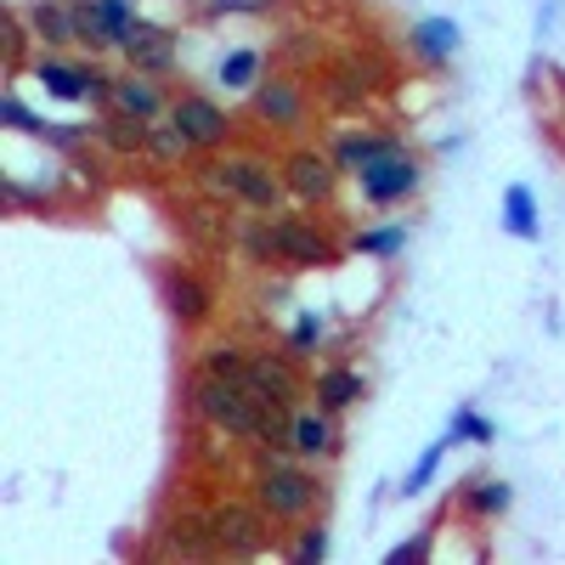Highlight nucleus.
<instances>
[{
    "label": "nucleus",
    "instance_id": "1",
    "mask_svg": "<svg viewBox=\"0 0 565 565\" xmlns=\"http://www.w3.org/2000/svg\"><path fill=\"white\" fill-rule=\"evenodd\" d=\"M193 407L215 424V430L238 436V441H255L260 424H266V402L244 380H221V373H204V367L193 380Z\"/></svg>",
    "mask_w": 565,
    "mask_h": 565
},
{
    "label": "nucleus",
    "instance_id": "2",
    "mask_svg": "<svg viewBox=\"0 0 565 565\" xmlns=\"http://www.w3.org/2000/svg\"><path fill=\"white\" fill-rule=\"evenodd\" d=\"M204 170H210V186H215V193H226V199H244L249 210H266V215H277L282 193H289V181H282V170H271V164H266V159H255V153L221 159V164H204Z\"/></svg>",
    "mask_w": 565,
    "mask_h": 565
},
{
    "label": "nucleus",
    "instance_id": "3",
    "mask_svg": "<svg viewBox=\"0 0 565 565\" xmlns=\"http://www.w3.org/2000/svg\"><path fill=\"white\" fill-rule=\"evenodd\" d=\"M255 503L271 514V521H306L311 503H317V481L289 458H266L255 469Z\"/></svg>",
    "mask_w": 565,
    "mask_h": 565
},
{
    "label": "nucleus",
    "instance_id": "4",
    "mask_svg": "<svg viewBox=\"0 0 565 565\" xmlns=\"http://www.w3.org/2000/svg\"><path fill=\"white\" fill-rule=\"evenodd\" d=\"M210 543L226 559H255L271 543V514L260 503H215L210 509Z\"/></svg>",
    "mask_w": 565,
    "mask_h": 565
},
{
    "label": "nucleus",
    "instance_id": "5",
    "mask_svg": "<svg viewBox=\"0 0 565 565\" xmlns=\"http://www.w3.org/2000/svg\"><path fill=\"white\" fill-rule=\"evenodd\" d=\"M271 255L289 260V266H300V271H311V266H334V260H340V244L322 238L311 221L282 215V221H271Z\"/></svg>",
    "mask_w": 565,
    "mask_h": 565
},
{
    "label": "nucleus",
    "instance_id": "6",
    "mask_svg": "<svg viewBox=\"0 0 565 565\" xmlns=\"http://www.w3.org/2000/svg\"><path fill=\"white\" fill-rule=\"evenodd\" d=\"M362 199L367 204H402V199H413L418 193V159L407 153V148H396V153H385V159H373L362 175Z\"/></svg>",
    "mask_w": 565,
    "mask_h": 565
},
{
    "label": "nucleus",
    "instance_id": "7",
    "mask_svg": "<svg viewBox=\"0 0 565 565\" xmlns=\"http://www.w3.org/2000/svg\"><path fill=\"white\" fill-rule=\"evenodd\" d=\"M282 181H289V193L300 204H328L334 199V181H340V164L317 148H300V153L282 159Z\"/></svg>",
    "mask_w": 565,
    "mask_h": 565
},
{
    "label": "nucleus",
    "instance_id": "8",
    "mask_svg": "<svg viewBox=\"0 0 565 565\" xmlns=\"http://www.w3.org/2000/svg\"><path fill=\"white\" fill-rule=\"evenodd\" d=\"M74 12H79V40L85 45H125L130 29L141 23L130 12V0H74Z\"/></svg>",
    "mask_w": 565,
    "mask_h": 565
},
{
    "label": "nucleus",
    "instance_id": "9",
    "mask_svg": "<svg viewBox=\"0 0 565 565\" xmlns=\"http://www.w3.org/2000/svg\"><path fill=\"white\" fill-rule=\"evenodd\" d=\"M244 385L260 396V402H277V407H295L300 402V373H295V356H249V373H244Z\"/></svg>",
    "mask_w": 565,
    "mask_h": 565
},
{
    "label": "nucleus",
    "instance_id": "10",
    "mask_svg": "<svg viewBox=\"0 0 565 565\" xmlns=\"http://www.w3.org/2000/svg\"><path fill=\"white\" fill-rule=\"evenodd\" d=\"M170 119L193 136V148H221V141L232 136V119H226L210 97H199V90H193V97H175V103H170Z\"/></svg>",
    "mask_w": 565,
    "mask_h": 565
},
{
    "label": "nucleus",
    "instance_id": "11",
    "mask_svg": "<svg viewBox=\"0 0 565 565\" xmlns=\"http://www.w3.org/2000/svg\"><path fill=\"white\" fill-rule=\"evenodd\" d=\"M159 295L170 306L175 322H204L215 311V295H210V282H199L193 271H164L159 277Z\"/></svg>",
    "mask_w": 565,
    "mask_h": 565
},
{
    "label": "nucleus",
    "instance_id": "12",
    "mask_svg": "<svg viewBox=\"0 0 565 565\" xmlns=\"http://www.w3.org/2000/svg\"><path fill=\"white\" fill-rule=\"evenodd\" d=\"M29 29L40 45H74L79 40V12H74V0H29Z\"/></svg>",
    "mask_w": 565,
    "mask_h": 565
},
{
    "label": "nucleus",
    "instance_id": "13",
    "mask_svg": "<svg viewBox=\"0 0 565 565\" xmlns=\"http://www.w3.org/2000/svg\"><path fill=\"white\" fill-rule=\"evenodd\" d=\"M125 57L136 63V74H164L175 63V34L159 29V23H136L130 40H125Z\"/></svg>",
    "mask_w": 565,
    "mask_h": 565
},
{
    "label": "nucleus",
    "instance_id": "14",
    "mask_svg": "<svg viewBox=\"0 0 565 565\" xmlns=\"http://www.w3.org/2000/svg\"><path fill=\"white\" fill-rule=\"evenodd\" d=\"M34 79H40L45 97H57V103H90V68H74L63 57H40Z\"/></svg>",
    "mask_w": 565,
    "mask_h": 565
},
{
    "label": "nucleus",
    "instance_id": "15",
    "mask_svg": "<svg viewBox=\"0 0 565 565\" xmlns=\"http://www.w3.org/2000/svg\"><path fill=\"white\" fill-rule=\"evenodd\" d=\"M458 34H463V29H458L452 18H418L407 40H413V52H418L424 63L441 68V63H452V52H458Z\"/></svg>",
    "mask_w": 565,
    "mask_h": 565
},
{
    "label": "nucleus",
    "instance_id": "16",
    "mask_svg": "<svg viewBox=\"0 0 565 565\" xmlns=\"http://www.w3.org/2000/svg\"><path fill=\"white\" fill-rule=\"evenodd\" d=\"M367 396V380L356 367H322L317 373V407H328V413H345V407H356Z\"/></svg>",
    "mask_w": 565,
    "mask_h": 565
},
{
    "label": "nucleus",
    "instance_id": "17",
    "mask_svg": "<svg viewBox=\"0 0 565 565\" xmlns=\"http://www.w3.org/2000/svg\"><path fill=\"white\" fill-rule=\"evenodd\" d=\"M503 226H509V238H521V244H537L543 238V221H537V193L526 181H514L509 193H503Z\"/></svg>",
    "mask_w": 565,
    "mask_h": 565
},
{
    "label": "nucleus",
    "instance_id": "18",
    "mask_svg": "<svg viewBox=\"0 0 565 565\" xmlns=\"http://www.w3.org/2000/svg\"><path fill=\"white\" fill-rule=\"evenodd\" d=\"M295 452H300V458H328V452H340L334 413H328V407H317V413H295Z\"/></svg>",
    "mask_w": 565,
    "mask_h": 565
},
{
    "label": "nucleus",
    "instance_id": "19",
    "mask_svg": "<svg viewBox=\"0 0 565 565\" xmlns=\"http://www.w3.org/2000/svg\"><path fill=\"white\" fill-rule=\"evenodd\" d=\"M114 108L130 114V119H159V114H164V90H159L148 74L114 79Z\"/></svg>",
    "mask_w": 565,
    "mask_h": 565
},
{
    "label": "nucleus",
    "instance_id": "20",
    "mask_svg": "<svg viewBox=\"0 0 565 565\" xmlns=\"http://www.w3.org/2000/svg\"><path fill=\"white\" fill-rule=\"evenodd\" d=\"M255 114H260V119H271V125H300L306 103H300L295 79H266V85L255 90Z\"/></svg>",
    "mask_w": 565,
    "mask_h": 565
},
{
    "label": "nucleus",
    "instance_id": "21",
    "mask_svg": "<svg viewBox=\"0 0 565 565\" xmlns=\"http://www.w3.org/2000/svg\"><path fill=\"white\" fill-rule=\"evenodd\" d=\"M396 148H402L396 136H362V130H356V136H340V141H334V164L351 170V175H362L373 159H385V153H396Z\"/></svg>",
    "mask_w": 565,
    "mask_h": 565
},
{
    "label": "nucleus",
    "instance_id": "22",
    "mask_svg": "<svg viewBox=\"0 0 565 565\" xmlns=\"http://www.w3.org/2000/svg\"><path fill=\"white\" fill-rule=\"evenodd\" d=\"M509 481H492V476H469L463 481V492H458V503L469 509V514H481V521H498V514L509 509Z\"/></svg>",
    "mask_w": 565,
    "mask_h": 565
},
{
    "label": "nucleus",
    "instance_id": "23",
    "mask_svg": "<svg viewBox=\"0 0 565 565\" xmlns=\"http://www.w3.org/2000/svg\"><path fill=\"white\" fill-rule=\"evenodd\" d=\"M402 249H407V226H373L351 238V255H367V260H396Z\"/></svg>",
    "mask_w": 565,
    "mask_h": 565
},
{
    "label": "nucleus",
    "instance_id": "24",
    "mask_svg": "<svg viewBox=\"0 0 565 565\" xmlns=\"http://www.w3.org/2000/svg\"><path fill=\"white\" fill-rule=\"evenodd\" d=\"M148 153H153L159 164H175V159L193 153V136H186L175 119H164V125L153 119V125H148Z\"/></svg>",
    "mask_w": 565,
    "mask_h": 565
},
{
    "label": "nucleus",
    "instance_id": "25",
    "mask_svg": "<svg viewBox=\"0 0 565 565\" xmlns=\"http://www.w3.org/2000/svg\"><path fill=\"white\" fill-rule=\"evenodd\" d=\"M148 125H153V119L114 114V119H103V141H108L114 153H136V148H148Z\"/></svg>",
    "mask_w": 565,
    "mask_h": 565
},
{
    "label": "nucleus",
    "instance_id": "26",
    "mask_svg": "<svg viewBox=\"0 0 565 565\" xmlns=\"http://www.w3.org/2000/svg\"><path fill=\"white\" fill-rule=\"evenodd\" d=\"M170 548H175V554H215V543H210V514H181V521L170 526Z\"/></svg>",
    "mask_w": 565,
    "mask_h": 565
},
{
    "label": "nucleus",
    "instance_id": "27",
    "mask_svg": "<svg viewBox=\"0 0 565 565\" xmlns=\"http://www.w3.org/2000/svg\"><path fill=\"white\" fill-rule=\"evenodd\" d=\"M447 436H452V441H469V447H492V441H498V424L481 418L476 407H458L452 424H447Z\"/></svg>",
    "mask_w": 565,
    "mask_h": 565
},
{
    "label": "nucleus",
    "instance_id": "28",
    "mask_svg": "<svg viewBox=\"0 0 565 565\" xmlns=\"http://www.w3.org/2000/svg\"><path fill=\"white\" fill-rule=\"evenodd\" d=\"M447 447H452V436H441V441H430V447H424V452H418V463L407 469V481H402V492H407V498H418L424 487H430V481H436V469H441V458H447Z\"/></svg>",
    "mask_w": 565,
    "mask_h": 565
},
{
    "label": "nucleus",
    "instance_id": "29",
    "mask_svg": "<svg viewBox=\"0 0 565 565\" xmlns=\"http://www.w3.org/2000/svg\"><path fill=\"white\" fill-rule=\"evenodd\" d=\"M260 79V52H249V45H244V52H226L221 57V85L226 90H249Z\"/></svg>",
    "mask_w": 565,
    "mask_h": 565
},
{
    "label": "nucleus",
    "instance_id": "30",
    "mask_svg": "<svg viewBox=\"0 0 565 565\" xmlns=\"http://www.w3.org/2000/svg\"><path fill=\"white\" fill-rule=\"evenodd\" d=\"M204 373H221V380H244V373H249V356L238 351V345H210L204 351Z\"/></svg>",
    "mask_w": 565,
    "mask_h": 565
},
{
    "label": "nucleus",
    "instance_id": "31",
    "mask_svg": "<svg viewBox=\"0 0 565 565\" xmlns=\"http://www.w3.org/2000/svg\"><path fill=\"white\" fill-rule=\"evenodd\" d=\"M322 345V317L317 311H300L295 328H289V356H311Z\"/></svg>",
    "mask_w": 565,
    "mask_h": 565
},
{
    "label": "nucleus",
    "instance_id": "32",
    "mask_svg": "<svg viewBox=\"0 0 565 565\" xmlns=\"http://www.w3.org/2000/svg\"><path fill=\"white\" fill-rule=\"evenodd\" d=\"M0 34H7V68H23V40L34 34V29H29V18L7 12V18H0Z\"/></svg>",
    "mask_w": 565,
    "mask_h": 565
},
{
    "label": "nucleus",
    "instance_id": "33",
    "mask_svg": "<svg viewBox=\"0 0 565 565\" xmlns=\"http://www.w3.org/2000/svg\"><path fill=\"white\" fill-rule=\"evenodd\" d=\"M430 548H436V526H424L418 537H407V543H396L385 559L391 565H418V559H430Z\"/></svg>",
    "mask_w": 565,
    "mask_h": 565
},
{
    "label": "nucleus",
    "instance_id": "34",
    "mask_svg": "<svg viewBox=\"0 0 565 565\" xmlns=\"http://www.w3.org/2000/svg\"><path fill=\"white\" fill-rule=\"evenodd\" d=\"M0 125H12V130H23V136H40V125H45V119H34L18 97H0Z\"/></svg>",
    "mask_w": 565,
    "mask_h": 565
},
{
    "label": "nucleus",
    "instance_id": "35",
    "mask_svg": "<svg viewBox=\"0 0 565 565\" xmlns=\"http://www.w3.org/2000/svg\"><path fill=\"white\" fill-rule=\"evenodd\" d=\"M295 559H300V565L328 559V532H322V526H306V532H300V543H295Z\"/></svg>",
    "mask_w": 565,
    "mask_h": 565
},
{
    "label": "nucleus",
    "instance_id": "36",
    "mask_svg": "<svg viewBox=\"0 0 565 565\" xmlns=\"http://www.w3.org/2000/svg\"><path fill=\"white\" fill-rule=\"evenodd\" d=\"M40 141H52V148L74 153L79 141H85V130H74V125H40Z\"/></svg>",
    "mask_w": 565,
    "mask_h": 565
},
{
    "label": "nucleus",
    "instance_id": "37",
    "mask_svg": "<svg viewBox=\"0 0 565 565\" xmlns=\"http://www.w3.org/2000/svg\"><path fill=\"white\" fill-rule=\"evenodd\" d=\"M210 7H215V12H260L266 0H210Z\"/></svg>",
    "mask_w": 565,
    "mask_h": 565
}]
</instances>
